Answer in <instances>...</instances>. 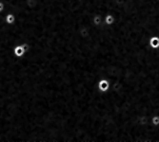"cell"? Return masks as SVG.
I'll list each match as a JSON object with an SVG mask.
<instances>
[{
    "mask_svg": "<svg viewBox=\"0 0 159 142\" xmlns=\"http://www.w3.org/2000/svg\"><path fill=\"white\" fill-rule=\"evenodd\" d=\"M114 23V17L111 14H108L106 16V24L107 25H113Z\"/></svg>",
    "mask_w": 159,
    "mask_h": 142,
    "instance_id": "3957f363",
    "label": "cell"
},
{
    "mask_svg": "<svg viewBox=\"0 0 159 142\" xmlns=\"http://www.w3.org/2000/svg\"><path fill=\"white\" fill-rule=\"evenodd\" d=\"M149 46L153 49H159V37L158 36H152L149 39Z\"/></svg>",
    "mask_w": 159,
    "mask_h": 142,
    "instance_id": "6da1fadb",
    "label": "cell"
},
{
    "mask_svg": "<svg viewBox=\"0 0 159 142\" xmlns=\"http://www.w3.org/2000/svg\"><path fill=\"white\" fill-rule=\"evenodd\" d=\"M151 125L153 127H158L159 126V115H153L151 117Z\"/></svg>",
    "mask_w": 159,
    "mask_h": 142,
    "instance_id": "7a4b0ae2",
    "label": "cell"
}]
</instances>
